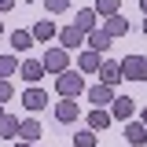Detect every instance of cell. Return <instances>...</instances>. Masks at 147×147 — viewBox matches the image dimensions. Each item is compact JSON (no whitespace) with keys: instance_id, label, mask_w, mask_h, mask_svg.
Instances as JSON below:
<instances>
[{"instance_id":"1","label":"cell","mask_w":147,"mask_h":147,"mask_svg":"<svg viewBox=\"0 0 147 147\" xmlns=\"http://www.w3.org/2000/svg\"><path fill=\"white\" fill-rule=\"evenodd\" d=\"M55 88H59V96H63V99H77V96L85 92V81H81V74L66 70V74H59V81H55Z\"/></svg>"},{"instance_id":"2","label":"cell","mask_w":147,"mask_h":147,"mask_svg":"<svg viewBox=\"0 0 147 147\" xmlns=\"http://www.w3.org/2000/svg\"><path fill=\"white\" fill-rule=\"evenodd\" d=\"M121 77H129V81H147V55H125L121 59Z\"/></svg>"},{"instance_id":"3","label":"cell","mask_w":147,"mask_h":147,"mask_svg":"<svg viewBox=\"0 0 147 147\" xmlns=\"http://www.w3.org/2000/svg\"><path fill=\"white\" fill-rule=\"evenodd\" d=\"M44 70L48 74H66V66H70V59H66V48H52V52H44Z\"/></svg>"},{"instance_id":"4","label":"cell","mask_w":147,"mask_h":147,"mask_svg":"<svg viewBox=\"0 0 147 147\" xmlns=\"http://www.w3.org/2000/svg\"><path fill=\"white\" fill-rule=\"evenodd\" d=\"M85 37L88 33H81L77 26H63V30H59V44L70 52V48H81V44H85Z\"/></svg>"},{"instance_id":"5","label":"cell","mask_w":147,"mask_h":147,"mask_svg":"<svg viewBox=\"0 0 147 147\" xmlns=\"http://www.w3.org/2000/svg\"><path fill=\"white\" fill-rule=\"evenodd\" d=\"M44 103H48V92H44V88L33 85V88L22 92V107H26V110H44Z\"/></svg>"},{"instance_id":"6","label":"cell","mask_w":147,"mask_h":147,"mask_svg":"<svg viewBox=\"0 0 147 147\" xmlns=\"http://www.w3.org/2000/svg\"><path fill=\"white\" fill-rule=\"evenodd\" d=\"M18 74H22V81H30V85H37V81L44 77V63H40V59H26V63L18 66Z\"/></svg>"},{"instance_id":"7","label":"cell","mask_w":147,"mask_h":147,"mask_svg":"<svg viewBox=\"0 0 147 147\" xmlns=\"http://www.w3.org/2000/svg\"><path fill=\"white\" fill-rule=\"evenodd\" d=\"M88 99L96 103V107H107V103H114L118 96H114V88H110V85H103V81H99V85H92V88H88Z\"/></svg>"},{"instance_id":"8","label":"cell","mask_w":147,"mask_h":147,"mask_svg":"<svg viewBox=\"0 0 147 147\" xmlns=\"http://www.w3.org/2000/svg\"><path fill=\"white\" fill-rule=\"evenodd\" d=\"M77 103L74 99H63V103H55V121H63V125H70V121H77Z\"/></svg>"},{"instance_id":"9","label":"cell","mask_w":147,"mask_h":147,"mask_svg":"<svg viewBox=\"0 0 147 147\" xmlns=\"http://www.w3.org/2000/svg\"><path fill=\"white\" fill-rule=\"evenodd\" d=\"M125 140H129L132 147L147 144V125H144V121H129V125H125Z\"/></svg>"},{"instance_id":"10","label":"cell","mask_w":147,"mask_h":147,"mask_svg":"<svg viewBox=\"0 0 147 147\" xmlns=\"http://www.w3.org/2000/svg\"><path fill=\"white\" fill-rule=\"evenodd\" d=\"M74 26H77L81 33H92V30H96V7H81L77 18H74Z\"/></svg>"},{"instance_id":"11","label":"cell","mask_w":147,"mask_h":147,"mask_svg":"<svg viewBox=\"0 0 147 147\" xmlns=\"http://www.w3.org/2000/svg\"><path fill=\"white\" fill-rule=\"evenodd\" d=\"M99 81L114 88V85L121 81V63H103V66H99Z\"/></svg>"},{"instance_id":"12","label":"cell","mask_w":147,"mask_h":147,"mask_svg":"<svg viewBox=\"0 0 147 147\" xmlns=\"http://www.w3.org/2000/svg\"><path fill=\"white\" fill-rule=\"evenodd\" d=\"M85 40H88V48H92V52H107V48H110V40H114V37H110L107 30H92V33L85 37Z\"/></svg>"},{"instance_id":"13","label":"cell","mask_w":147,"mask_h":147,"mask_svg":"<svg viewBox=\"0 0 147 147\" xmlns=\"http://www.w3.org/2000/svg\"><path fill=\"white\" fill-rule=\"evenodd\" d=\"M77 66H81V70L85 74H99V66H103V59H99V52H81V59H77Z\"/></svg>"},{"instance_id":"14","label":"cell","mask_w":147,"mask_h":147,"mask_svg":"<svg viewBox=\"0 0 147 147\" xmlns=\"http://www.w3.org/2000/svg\"><path fill=\"white\" fill-rule=\"evenodd\" d=\"M110 118H114V114H110L107 107H96V110L88 114V129H92V132H99V129H107V125H110Z\"/></svg>"},{"instance_id":"15","label":"cell","mask_w":147,"mask_h":147,"mask_svg":"<svg viewBox=\"0 0 147 147\" xmlns=\"http://www.w3.org/2000/svg\"><path fill=\"white\" fill-rule=\"evenodd\" d=\"M18 140H26V144H37V140H40V121L26 118V121H22V129H18Z\"/></svg>"},{"instance_id":"16","label":"cell","mask_w":147,"mask_h":147,"mask_svg":"<svg viewBox=\"0 0 147 147\" xmlns=\"http://www.w3.org/2000/svg\"><path fill=\"white\" fill-rule=\"evenodd\" d=\"M110 114H114L118 121H129V118H132V99H125V96H118V99L110 103Z\"/></svg>"},{"instance_id":"17","label":"cell","mask_w":147,"mask_h":147,"mask_svg":"<svg viewBox=\"0 0 147 147\" xmlns=\"http://www.w3.org/2000/svg\"><path fill=\"white\" fill-rule=\"evenodd\" d=\"M18 129H22L18 118H11V114H4V118H0V136H4V140H18Z\"/></svg>"},{"instance_id":"18","label":"cell","mask_w":147,"mask_h":147,"mask_svg":"<svg viewBox=\"0 0 147 147\" xmlns=\"http://www.w3.org/2000/svg\"><path fill=\"white\" fill-rule=\"evenodd\" d=\"M30 33H33V40H40V44H44V40H52V37H59V30H55V26L48 22V18H40V22H37L33 30H30Z\"/></svg>"},{"instance_id":"19","label":"cell","mask_w":147,"mask_h":147,"mask_svg":"<svg viewBox=\"0 0 147 147\" xmlns=\"http://www.w3.org/2000/svg\"><path fill=\"white\" fill-rule=\"evenodd\" d=\"M103 30H107L110 37H121V33H129V18H121V15H110Z\"/></svg>"},{"instance_id":"20","label":"cell","mask_w":147,"mask_h":147,"mask_svg":"<svg viewBox=\"0 0 147 147\" xmlns=\"http://www.w3.org/2000/svg\"><path fill=\"white\" fill-rule=\"evenodd\" d=\"M11 44H15V52H26V48L33 44V33H30V30H15V33H11Z\"/></svg>"},{"instance_id":"21","label":"cell","mask_w":147,"mask_h":147,"mask_svg":"<svg viewBox=\"0 0 147 147\" xmlns=\"http://www.w3.org/2000/svg\"><path fill=\"white\" fill-rule=\"evenodd\" d=\"M118 0H96V15H103V18H110V15H118Z\"/></svg>"},{"instance_id":"22","label":"cell","mask_w":147,"mask_h":147,"mask_svg":"<svg viewBox=\"0 0 147 147\" xmlns=\"http://www.w3.org/2000/svg\"><path fill=\"white\" fill-rule=\"evenodd\" d=\"M18 66H15V55H0V77H11Z\"/></svg>"},{"instance_id":"23","label":"cell","mask_w":147,"mask_h":147,"mask_svg":"<svg viewBox=\"0 0 147 147\" xmlns=\"http://www.w3.org/2000/svg\"><path fill=\"white\" fill-rule=\"evenodd\" d=\"M74 147H96V132H77V136H74Z\"/></svg>"},{"instance_id":"24","label":"cell","mask_w":147,"mask_h":147,"mask_svg":"<svg viewBox=\"0 0 147 147\" xmlns=\"http://www.w3.org/2000/svg\"><path fill=\"white\" fill-rule=\"evenodd\" d=\"M11 96H15V88H11V81H7V77H0V103H7Z\"/></svg>"},{"instance_id":"25","label":"cell","mask_w":147,"mask_h":147,"mask_svg":"<svg viewBox=\"0 0 147 147\" xmlns=\"http://www.w3.org/2000/svg\"><path fill=\"white\" fill-rule=\"evenodd\" d=\"M44 7H48L52 15H59V11H66V7H70V0H44Z\"/></svg>"},{"instance_id":"26","label":"cell","mask_w":147,"mask_h":147,"mask_svg":"<svg viewBox=\"0 0 147 147\" xmlns=\"http://www.w3.org/2000/svg\"><path fill=\"white\" fill-rule=\"evenodd\" d=\"M15 7V0H0V11H11Z\"/></svg>"},{"instance_id":"27","label":"cell","mask_w":147,"mask_h":147,"mask_svg":"<svg viewBox=\"0 0 147 147\" xmlns=\"http://www.w3.org/2000/svg\"><path fill=\"white\" fill-rule=\"evenodd\" d=\"M15 147H33V144H26V140H18V144H15Z\"/></svg>"},{"instance_id":"28","label":"cell","mask_w":147,"mask_h":147,"mask_svg":"<svg viewBox=\"0 0 147 147\" xmlns=\"http://www.w3.org/2000/svg\"><path fill=\"white\" fill-rule=\"evenodd\" d=\"M140 7H144V11H147V0H140Z\"/></svg>"},{"instance_id":"29","label":"cell","mask_w":147,"mask_h":147,"mask_svg":"<svg viewBox=\"0 0 147 147\" xmlns=\"http://www.w3.org/2000/svg\"><path fill=\"white\" fill-rule=\"evenodd\" d=\"M144 125H147V107H144Z\"/></svg>"},{"instance_id":"30","label":"cell","mask_w":147,"mask_h":147,"mask_svg":"<svg viewBox=\"0 0 147 147\" xmlns=\"http://www.w3.org/2000/svg\"><path fill=\"white\" fill-rule=\"evenodd\" d=\"M0 118H4V107H0Z\"/></svg>"},{"instance_id":"31","label":"cell","mask_w":147,"mask_h":147,"mask_svg":"<svg viewBox=\"0 0 147 147\" xmlns=\"http://www.w3.org/2000/svg\"><path fill=\"white\" fill-rule=\"evenodd\" d=\"M144 33H147V22H144Z\"/></svg>"},{"instance_id":"32","label":"cell","mask_w":147,"mask_h":147,"mask_svg":"<svg viewBox=\"0 0 147 147\" xmlns=\"http://www.w3.org/2000/svg\"><path fill=\"white\" fill-rule=\"evenodd\" d=\"M0 33H4V26H0Z\"/></svg>"}]
</instances>
